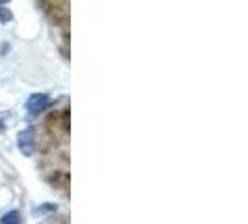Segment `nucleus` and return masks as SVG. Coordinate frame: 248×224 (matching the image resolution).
I'll use <instances>...</instances> for the list:
<instances>
[{
  "instance_id": "obj_1",
  "label": "nucleus",
  "mask_w": 248,
  "mask_h": 224,
  "mask_svg": "<svg viewBox=\"0 0 248 224\" xmlns=\"http://www.w3.org/2000/svg\"><path fill=\"white\" fill-rule=\"evenodd\" d=\"M34 142H36V131L34 127H26L23 131H19L17 135V146H19V151L30 157L34 153Z\"/></svg>"
},
{
  "instance_id": "obj_2",
  "label": "nucleus",
  "mask_w": 248,
  "mask_h": 224,
  "mask_svg": "<svg viewBox=\"0 0 248 224\" xmlns=\"http://www.w3.org/2000/svg\"><path fill=\"white\" fill-rule=\"evenodd\" d=\"M47 107H50V99L47 94H34L26 101V111L30 112V114H39V112L45 111Z\"/></svg>"
},
{
  "instance_id": "obj_3",
  "label": "nucleus",
  "mask_w": 248,
  "mask_h": 224,
  "mask_svg": "<svg viewBox=\"0 0 248 224\" xmlns=\"http://www.w3.org/2000/svg\"><path fill=\"white\" fill-rule=\"evenodd\" d=\"M0 224H21V213L8 211L2 219H0Z\"/></svg>"
},
{
  "instance_id": "obj_4",
  "label": "nucleus",
  "mask_w": 248,
  "mask_h": 224,
  "mask_svg": "<svg viewBox=\"0 0 248 224\" xmlns=\"http://www.w3.org/2000/svg\"><path fill=\"white\" fill-rule=\"evenodd\" d=\"M54 211H56V206L54 204H41V206L34 208V215H39V217L49 215V213H54Z\"/></svg>"
},
{
  "instance_id": "obj_5",
  "label": "nucleus",
  "mask_w": 248,
  "mask_h": 224,
  "mask_svg": "<svg viewBox=\"0 0 248 224\" xmlns=\"http://www.w3.org/2000/svg\"><path fill=\"white\" fill-rule=\"evenodd\" d=\"M13 19L12 12H10V8H4L2 4H0V23H10Z\"/></svg>"
}]
</instances>
